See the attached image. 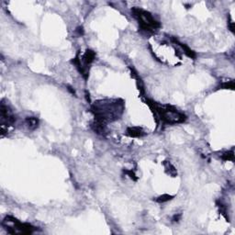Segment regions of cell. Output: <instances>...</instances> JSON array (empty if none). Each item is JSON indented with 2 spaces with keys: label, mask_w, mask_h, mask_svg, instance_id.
<instances>
[{
  "label": "cell",
  "mask_w": 235,
  "mask_h": 235,
  "mask_svg": "<svg viewBox=\"0 0 235 235\" xmlns=\"http://www.w3.org/2000/svg\"><path fill=\"white\" fill-rule=\"evenodd\" d=\"M124 110V103L120 99H105L95 102L91 107V111L95 119L103 123L115 121L119 118Z\"/></svg>",
  "instance_id": "cell-1"
},
{
  "label": "cell",
  "mask_w": 235,
  "mask_h": 235,
  "mask_svg": "<svg viewBox=\"0 0 235 235\" xmlns=\"http://www.w3.org/2000/svg\"><path fill=\"white\" fill-rule=\"evenodd\" d=\"M146 102L150 106L154 115L159 118V119L164 124H169V125L179 124V123H183L187 119L185 114L179 112L176 108L172 106H169V105L159 106L155 102L150 99H146Z\"/></svg>",
  "instance_id": "cell-2"
},
{
  "label": "cell",
  "mask_w": 235,
  "mask_h": 235,
  "mask_svg": "<svg viewBox=\"0 0 235 235\" xmlns=\"http://www.w3.org/2000/svg\"><path fill=\"white\" fill-rule=\"evenodd\" d=\"M131 13L137 20L140 28L146 32H154L161 27V24L148 11H145L141 8L133 7L131 9Z\"/></svg>",
  "instance_id": "cell-3"
},
{
  "label": "cell",
  "mask_w": 235,
  "mask_h": 235,
  "mask_svg": "<svg viewBox=\"0 0 235 235\" xmlns=\"http://www.w3.org/2000/svg\"><path fill=\"white\" fill-rule=\"evenodd\" d=\"M3 225L6 227L7 233H11V234H31L34 233V231L36 230L35 227H33L32 225L29 224V223H22L19 221L17 219L7 216L5 218L4 221H3Z\"/></svg>",
  "instance_id": "cell-4"
},
{
  "label": "cell",
  "mask_w": 235,
  "mask_h": 235,
  "mask_svg": "<svg viewBox=\"0 0 235 235\" xmlns=\"http://www.w3.org/2000/svg\"><path fill=\"white\" fill-rule=\"evenodd\" d=\"M91 128L92 130L98 134V135H105L107 133V126H106V123H103V122H100L98 120H96L94 122H92L91 124Z\"/></svg>",
  "instance_id": "cell-5"
},
{
  "label": "cell",
  "mask_w": 235,
  "mask_h": 235,
  "mask_svg": "<svg viewBox=\"0 0 235 235\" xmlns=\"http://www.w3.org/2000/svg\"><path fill=\"white\" fill-rule=\"evenodd\" d=\"M126 133L129 137L141 138L145 135V131L141 127H130L127 129Z\"/></svg>",
  "instance_id": "cell-6"
},
{
  "label": "cell",
  "mask_w": 235,
  "mask_h": 235,
  "mask_svg": "<svg viewBox=\"0 0 235 235\" xmlns=\"http://www.w3.org/2000/svg\"><path fill=\"white\" fill-rule=\"evenodd\" d=\"M172 40L177 44L178 46H180L181 47V49L183 50V52L185 53V54L186 55H187L189 58H192V59H195L196 57V53L194 52V51H192L188 46H187L186 44H184V43H182V42H180L178 39H175V38H172Z\"/></svg>",
  "instance_id": "cell-7"
},
{
  "label": "cell",
  "mask_w": 235,
  "mask_h": 235,
  "mask_svg": "<svg viewBox=\"0 0 235 235\" xmlns=\"http://www.w3.org/2000/svg\"><path fill=\"white\" fill-rule=\"evenodd\" d=\"M25 124L29 130L34 131L39 126V119L35 117H29L25 119Z\"/></svg>",
  "instance_id": "cell-8"
},
{
  "label": "cell",
  "mask_w": 235,
  "mask_h": 235,
  "mask_svg": "<svg viewBox=\"0 0 235 235\" xmlns=\"http://www.w3.org/2000/svg\"><path fill=\"white\" fill-rule=\"evenodd\" d=\"M164 167H165V169H166L167 174H169L170 176H176V175H177L176 169L175 168V166H174L171 163H169V162L164 163Z\"/></svg>",
  "instance_id": "cell-9"
},
{
  "label": "cell",
  "mask_w": 235,
  "mask_h": 235,
  "mask_svg": "<svg viewBox=\"0 0 235 235\" xmlns=\"http://www.w3.org/2000/svg\"><path fill=\"white\" fill-rule=\"evenodd\" d=\"M173 198H174V196H171V195H168V194H164L162 196H158L155 200L158 203H164V202H167V201H169V200H171Z\"/></svg>",
  "instance_id": "cell-10"
},
{
  "label": "cell",
  "mask_w": 235,
  "mask_h": 235,
  "mask_svg": "<svg viewBox=\"0 0 235 235\" xmlns=\"http://www.w3.org/2000/svg\"><path fill=\"white\" fill-rule=\"evenodd\" d=\"M221 158H222V160H224V161H234V154H233V151L226 152V153H224V154L221 155Z\"/></svg>",
  "instance_id": "cell-11"
},
{
  "label": "cell",
  "mask_w": 235,
  "mask_h": 235,
  "mask_svg": "<svg viewBox=\"0 0 235 235\" xmlns=\"http://www.w3.org/2000/svg\"><path fill=\"white\" fill-rule=\"evenodd\" d=\"M220 87L222 89H231V90H234V82L232 81V82H227V83H224L220 85Z\"/></svg>",
  "instance_id": "cell-12"
},
{
  "label": "cell",
  "mask_w": 235,
  "mask_h": 235,
  "mask_svg": "<svg viewBox=\"0 0 235 235\" xmlns=\"http://www.w3.org/2000/svg\"><path fill=\"white\" fill-rule=\"evenodd\" d=\"M124 173H125L126 175H128V176H130L131 179H133V180H135V181L137 180V177H136L135 174H134L132 171H128V170H125V171H124Z\"/></svg>",
  "instance_id": "cell-13"
},
{
  "label": "cell",
  "mask_w": 235,
  "mask_h": 235,
  "mask_svg": "<svg viewBox=\"0 0 235 235\" xmlns=\"http://www.w3.org/2000/svg\"><path fill=\"white\" fill-rule=\"evenodd\" d=\"M76 31L77 32L78 36H82V35H84V30H83V28H82V27H78V28L76 30Z\"/></svg>",
  "instance_id": "cell-14"
},
{
  "label": "cell",
  "mask_w": 235,
  "mask_h": 235,
  "mask_svg": "<svg viewBox=\"0 0 235 235\" xmlns=\"http://www.w3.org/2000/svg\"><path fill=\"white\" fill-rule=\"evenodd\" d=\"M180 218H181V215H175L174 218H173V220L174 221H178L180 219Z\"/></svg>",
  "instance_id": "cell-15"
},
{
  "label": "cell",
  "mask_w": 235,
  "mask_h": 235,
  "mask_svg": "<svg viewBox=\"0 0 235 235\" xmlns=\"http://www.w3.org/2000/svg\"><path fill=\"white\" fill-rule=\"evenodd\" d=\"M230 29H231V30H232L233 32H234V23H233V22H232V23L230 24Z\"/></svg>",
  "instance_id": "cell-16"
},
{
  "label": "cell",
  "mask_w": 235,
  "mask_h": 235,
  "mask_svg": "<svg viewBox=\"0 0 235 235\" xmlns=\"http://www.w3.org/2000/svg\"><path fill=\"white\" fill-rule=\"evenodd\" d=\"M67 87H68L67 89H68V90H69V91H70V92H71L72 94H75V93H76V92H75V90L73 89V87H72V86H70V85H67Z\"/></svg>",
  "instance_id": "cell-17"
}]
</instances>
